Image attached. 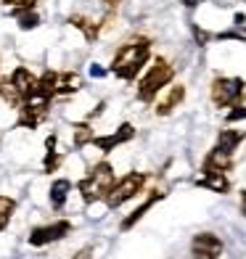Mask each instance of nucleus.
I'll list each match as a JSON object with an SVG mask.
<instances>
[{
  "label": "nucleus",
  "instance_id": "10",
  "mask_svg": "<svg viewBox=\"0 0 246 259\" xmlns=\"http://www.w3.org/2000/svg\"><path fill=\"white\" fill-rule=\"evenodd\" d=\"M230 167H233V154H228V151H222L217 146L204 156V175H212V172H222V175H225Z\"/></svg>",
  "mask_w": 246,
  "mask_h": 259
},
{
  "label": "nucleus",
  "instance_id": "17",
  "mask_svg": "<svg viewBox=\"0 0 246 259\" xmlns=\"http://www.w3.org/2000/svg\"><path fill=\"white\" fill-rule=\"evenodd\" d=\"M159 198H164V193H159V191H154V193H151V196L146 198V201H143V204H140V206H138V209L133 211V214H130V217H127V220L122 222V230H130V228L135 225V222H138V220H140V217H143V214H146V211H148L151 206H154V204L159 201Z\"/></svg>",
  "mask_w": 246,
  "mask_h": 259
},
{
  "label": "nucleus",
  "instance_id": "14",
  "mask_svg": "<svg viewBox=\"0 0 246 259\" xmlns=\"http://www.w3.org/2000/svg\"><path fill=\"white\" fill-rule=\"evenodd\" d=\"M79 88H82V79L77 72H58L56 96H69V93H77Z\"/></svg>",
  "mask_w": 246,
  "mask_h": 259
},
{
  "label": "nucleus",
  "instance_id": "29",
  "mask_svg": "<svg viewBox=\"0 0 246 259\" xmlns=\"http://www.w3.org/2000/svg\"><path fill=\"white\" fill-rule=\"evenodd\" d=\"M90 74H93V77H103V74H106V69H101V66L93 64V66H90Z\"/></svg>",
  "mask_w": 246,
  "mask_h": 259
},
{
  "label": "nucleus",
  "instance_id": "24",
  "mask_svg": "<svg viewBox=\"0 0 246 259\" xmlns=\"http://www.w3.org/2000/svg\"><path fill=\"white\" fill-rule=\"evenodd\" d=\"M238 119H246V106H233V111H228V122H238Z\"/></svg>",
  "mask_w": 246,
  "mask_h": 259
},
{
  "label": "nucleus",
  "instance_id": "6",
  "mask_svg": "<svg viewBox=\"0 0 246 259\" xmlns=\"http://www.w3.org/2000/svg\"><path fill=\"white\" fill-rule=\"evenodd\" d=\"M143 185H146V175H140V172H127L125 178L111 188V193L106 196V204H109L111 209L122 206L125 201L135 198V196L140 193V188H143Z\"/></svg>",
  "mask_w": 246,
  "mask_h": 259
},
{
  "label": "nucleus",
  "instance_id": "20",
  "mask_svg": "<svg viewBox=\"0 0 246 259\" xmlns=\"http://www.w3.org/2000/svg\"><path fill=\"white\" fill-rule=\"evenodd\" d=\"M14 16L21 29H34L40 24V16L34 14V8H14Z\"/></svg>",
  "mask_w": 246,
  "mask_h": 259
},
{
  "label": "nucleus",
  "instance_id": "13",
  "mask_svg": "<svg viewBox=\"0 0 246 259\" xmlns=\"http://www.w3.org/2000/svg\"><path fill=\"white\" fill-rule=\"evenodd\" d=\"M196 185H198V188H207V191H212V193H228V191H230V180H228L222 172L204 175V178L196 180Z\"/></svg>",
  "mask_w": 246,
  "mask_h": 259
},
{
  "label": "nucleus",
  "instance_id": "31",
  "mask_svg": "<svg viewBox=\"0 0 246 259\" xmlns=\"http://www.w3.org/2000/svg\"><path fill=\"white\" fill-rule=\"evenodd\" d=\"M241 209H243V214H246V191L241 193Z\"/></svg>",
  "mask_w": 246,
  "mask_h": 259
},
{
  "label": "nucleus",
  "instance_id": "9",
  "mask_svg": "<svg viewBox=\"0 0 246 259\" xmlns=\"http://www.w3.org/2000/svg\"><path fill=\"white\" fill-rule=\"evenodd\" d=\"M133 138H135V127H133V124H122L116 133L103 135V138H96L93 143H96L103 154H109V151H114L116 146H122V143H127V140H133Z\"/></svg>",
  "mask_w": 246,
  "mask_h": 259
},
{
  "label": "nucleus",
  "instance_id": "18",
  "mask_svg": "<svg viewBox=\"0 0 246 259\" xmlns=\"http://www.w3.org/2000/svg\"><path fill=\"white\" fill-rule=\"evenodd\" d=\"M69 24L72 27H77L82 34H85V40H96L98 37V32H101V24H96V21H90V19H85V16H69Z\"/></svg>",
  "mask_w": 246,
  "mask_h": 259
},
{
  "label": "nucleus",
  "instance_id": "21",
  "mask_svg": "<svg viewBox=\"0 0 246 259\" xmlns=\"http://www.w3.org/2000/svg\"><path fill=\"white\" fill-rule=\"evenodd\" d=\"M45 148H48V154H45V161H43V169L45 172H53L58 164H61V156L56 154V135H51L45 140Z\"/></svg>",
  "mask_w": 246,
  "mask_h": 259
},
{
  "label": "nucleus",
  "instance_id": "19",
  "mask_svg": "<svg viewBox=\"0 0 246 259\" xmlns=\"http://www.w3.org/2000/svg\"><path fill=\"white\" fill-rule=\"evenodd\" d=\"M69 191H72V183H69V180H56L51 185V206L61 209L64 201H66V196H69Z\"/></svg>",
  "mask_w": 246,
  "mask_h": 259
},
{
  "label": "nucleus",
  "instance_id": "22",
  "mask_svg": "<svg viewBox=\"0 0 246 259\" xmlns=\"http://www.w3.org/2000/svg\"><path fill=\"white\" fill-rule=\"evenodd\" d=\"M14 209H16L14 198H11V196H0V230H6L11 214H14Z\"/></svg>",
  "mask_w": 246,
  "mask_h": 259
},
{
  "label": "nucleus",
  "instance_id": "5",
  "mask_svg": "<svg viewBox=\"0 0 246 259\" xmlns=\"http://www.w3.org/2000/svg\"><path fill=\"white\" fill-rule=\"evenodd\" d=\"M48 109H51V96H45L40 88H34L32 96L21 103L19 109V127H27V130H34L45 116H48Z\"/></svg>",
  "mask_w": 246,
  "mask_h": 259
},
{
  "label": "nucleus",
  "instance_id": "1",
  "mask_svg": "<svg viewBox=\"0 0 246 259\" xmlns=\"http://www.w3.org/2000/svg\"><path fill=\"white\" fill-rule=\"evenodd\" d=\"M148 56H151V40H146V37L130 40V42H125L122 48L116 51L114 61H111V72L119 77V79L130 82V79L138 77L140 66L148 61Z\"/></svg>",
  "mask_w": 246,
  "mask_h": 259
},
{
  "label": "nucleus",
  "instance_id": "16",
  "mask_svg": "<svg viewBox=\"0 0 246 259\" xmlns=\"http://www.w3.org/2000/svg\"><path fill=\"white\" fill-rule=\"evenodd\" d=\"M0 98H3L11 109H21V103H24V96L16 90V85L11 82V77L0 82Z\"/></svg>",
  "mask_w": 246,
  "mask_h": 259
},
{
  "label": "nucleus",
  "instance_id": "25",
  "mask_svg": "<svg viewBox=\"0 0 246 259\" xmlns=\"http://www.w3.org/2000/svg\"><path fill=\"white\" fill-rule=\"evenodd\" d=\"M6 6H14V8H34L37 0H3Z\"/></svg>",
  "mask_w": 246,
  "mask_h": 259
},
{
  "label": "nucleus",
  "instance_id": "3",
  "mask_svg": "<svg viewBox=\"0 0 246 259\" xmlns=\"http://www.w3.org/2000/svg\"><path fill=\"white\" fill-rule=\"evenodd\" d=\"M172 77H175V66L167 61V58L159 56L156 61H154V66H151L148 72L143 74V79H140L138 98L143 101V103H151L161 93V88H167L170 82H172Z\"/></svg>",
  "mask_w": 246,
  "mask_h": 259
},
{
  "label": "nucleus",
  "instance_id": "27",
  "mask_svg": "<svg viewBox=\"0 0 246 259\" xmlns=\"http://www.w3.org/2000/svg\"><path fill=\"white\" fill-rule=\"evenodd\" d=\"M90 254H93V246H85L82 251H77V254H74V259H90Z\"/></svg>",
  "mask_w": 246,
  "mask_h": 259
},
{
  "label": "nucleus",
  "instance_id": "23",
  "mask_svg": "<svg viewBox=\"0 0 246 259\" xmlns=\"http://www.w3.org/2000/svg\"><path fill=\"white\" fill-rule=\"evenodd\" d=\"M93 140H96V135H93L90 124H74V146H77V148L93 143Z\"/></svg>",
  "mask_w": 246,
  "mask_h": 259
},
{
  "label": "nucleus",
  "instance_id": "30",
  "mask_svg": "<svg viewBox=\"0 0 246 259\" xmlns=\"http://www.w3.org/2000/svg\"><path fill=\"white\" fill-rule=\"evenodd\" d=\"M183 3L188 6V8H193V6H198V3H201V0H183Z\"/></svg>",
  "mask_w": 246,
  "mask_h": 259
},
{
  "label": "nucleus",
  "instance_id": "12",
  "mask_svg": "<svg viewBox=\"0 0 246 259\" xmlns=\"http://www.w3.org/2000/svg\"><path fill=\"white\" fill-rule=\"evenodd\" d=\"M37 79H40V77H34L27 66H19V69H14V74H11V82H14L16 90L24 96V101L34 93V88H37Z\"/></svg>",
  "mask_w": 246,
  "mask_h": 259
},
{
  "label": "nucleus",
  "instance_id": "28",
  "mask_svg": "<svg viewBox=\"0 0 246 259\" xmlns=\"http://www.w3.org/2000/svg\"><path fill=\"white\" fill-rule=\"evenodd\" d=\"M236 27H238V29H243V40H246V16H243V14H238V16H236Z\"/></svg>",
  "mask_w": 246,
  "mask_h": 259
},
{
  "label": "nucleus",
  "instance_id": "8",
  "mask_svg": "<svg viewBox=\"0 0 246 259\" xmlns=\"http://www.w3.org/2000/svg\"><path fill=\"white\" fill-rule=\"evenodd\" d=\"M191 256L193 259H220L222 256V241L215 233H198L191 241Z\"/></svg>",
  "mask_w": 246,
  "mask_h": 259
},
{
  "label": "nucleus",
  "instance_id": "4",
  "mask_svg": "<svg viewBox=\"0 0 246 259\" xmlns=\"http://www.w3.org/2000/svg\"><path fill=\"white\" fill-rule=\"evenodd\" d=\"M246 93V85L241 77H217L212 82V103L217 109H233L238 106Z\"/></svg>",
  "mask_w": 246,
  "mask_h": 259
},
{
  "label": "nucleus",
  "instance_id": "26",
  "mask_svg": "<svg viewBox=\"0 0 246 259\" xmlns=\"http://www.w3.org/2000/svg\"><path fill=\"white\" fill-rule=\"evenodd\" d=\"M193 34H196V42H198V45H204V42L212 40V34H209V32H201L198 27H193Z\"/></svg>",
  "mask_w": 246,
  "mask_h": 259
},
{
  "label": "nucleus",
  "instance_id": "15",
  "mask_svg": "<svg viewBox=\"0 0 246 259\" xmlns=\"http://www.w3.org/2000/svg\"><path fill=\"white\" fill-rule=\"evenodd\" d=\"M243 138H246L243 130H222L220 138H217V148H222V151H228V154H233V151L238 148V143H241Z\"/></svg>",
  "mask_w": 246,
  "mask_h": 259
},
{
  "label": "nucleus",
  "instance_id": "11",
  "mask_svg": "<svg viewBox=\"0 0 246 259\" xmlns=\"http://www.w3.org/2000/svg\"><path fill=\"white\" fill-rule=\"evenodd\" d=\"M183 101H185V85H172V88L156 101V114H159V116H170Z\"/></svg>",
  "mask_w": 246,
  "mask_h": 259
},
{
  "label": "nucleus",
  "instance_id": "32",
  "mask_svg": "<svg viewBox=\"0 0 246 259\" xmlns=\"http://www.w3.org/2000/svg\"><path fill=\"white\" fill-rule=\"evenodd\" d=\"M103 3H106V6H116V3H119V0H103Z\"/></svg>",
  "mask_w": 246,
  "mask_h": 259
},
{
  "label": "nucleus",
  "instance_id": "7",
  "mask_svg": "<svg viewBox=\"0 0 246 259\" xmlns=\"http://www.w3.org/2000/svg\"><path fill=\"white\" fill-rule=\"evenodd\" d=\"M72 233V222L69 220H58L53 225H45V228H34L29 233V243L32 246H45V243H53V241H61Z\"/></svg>",
  "mask_w": 246,
  "mask_h": 259
},
{
  "label": "nucleus",
  "instance_id": "2",
  "mask_svg": "<svg viewBox=\"0 0 246 259\" xmlns=\"http://www.w3.org/2000/svg\"><path fill=\"white\" fill-rule=\"evenodd\" d=\"M114 169H111V164L109 161H101L96 164L90 172H88V178L85 180H79V193L82 198H85L88 204L93 201H101V198H106L111 193V188H114Z\"/></svg>",
  "mask_w": 246,
  "mask_h": 259
}]
</instances>
